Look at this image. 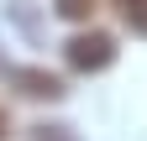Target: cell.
<instances>
[{
	"mask_svg": "<svg viewBox=\"0 0 147 141\" xmlns=\"http://www.w3.org/2000/svg\"><path fill=\"white\" fill-rule=\"evenodd\" d=\"M68 126H37L32 131V141H74V136H63Z\"/></svg>",
	"mask_w": 147,
	"mask_h": 141,
	"instance_id": "cell-5",
	"label": "cell"
},
{
	"mask_svg": "<svg viewBox=\"0 0 147 141\" xmlns=\"http://www.w3.org/2000/svg\"><path fill=\"white\" fill-rule=\"evenodd\" d=\"M5 136H11V115L0 110V141H5Z\"/></svg>",
	"mask_w": 147,
	"mask_h": 141,
	"instance_id": "cell-6",
	"label": "cell"
},
{
	"mask_svg": "<svg viewBox=\"0 0 147 141\" xmlns=\"http://www.w3.org/2000/svg\"><path fill=\"white\" fill-rule=\"evenodd\" d=\"M5 78H11L26 99H63V78L47 73V68H5Z\"/></svg>",
	"mask_w": 147,
	"mask_h": 141,
	"instance_id": "cell-2",
	"label": "cell"
},
{
	"mask_svg": "<svg viewBox=\"0 0 147 141\" xmlns=\"http://www.w3.org/2000/svg\"><path fill=\"white\" fill-rule=\"evenodd\" d=\"M68 63L79 68V73H100V68L116 63V42H110L105 31H79V37L68 42Z\"/></svg>",
	"mask_w": 147,
	"mask_h": 141,
	"instance_id": "cell-1",
	"label": "cell"
},
{
	"mask_svg": "<svg viewBox=\"0 0 147 141\" xmlns=\"http://www.w3.org/2000/svg\"><path fill=\"white\" fill-rule=\"evenodd\" d=\"M58 16H68V21H89V16H95V0H58Z\"/></svg>",
	"mask_w": 147,
	"mask_h": 141,
	"instance_id": "cell-4",
	"label": "cell"
},
{
	"mask_svg": "<svg viewBox=\"0 0 147 141\" xmlns=\"http://www.w3.org/2000/svg\"><path fill=\"white\" fill-rule=\"evenodd\" d=\"M110 5L121 11V21L137 31V37H147V0H110Z\"/></svg>",
	"mask_w": 147,
	"mask_h": 141,
	"instance_id": "cell-3",
	"label": "cell"
}]
</instances>
